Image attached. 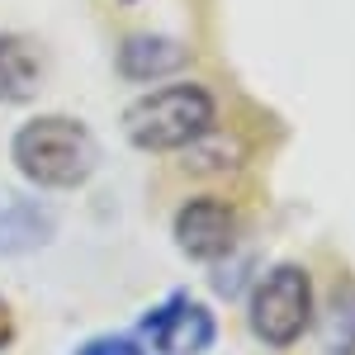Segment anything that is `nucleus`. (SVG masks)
Here are the masks:
<instances>
[{
	"mask_svg": "<svg viewBox=\"0 0 355 355\" xmlns=\"http://www.w3.org/2000/svg\"><path fill=\"white\" fill-rule=\"evenodd\" d=\"M10 157L19 166V175H28L43 190H76L95 175L100 147L81 119L71 114H38L10 142Z\"/></svg>",
	"mask_w": 355,
	"mask_h": 355,
	"instance_id": "nucleus-1",
	"label": "nucleus"
},
{
	"mask_svg": "<svg viewBox=\"0 0 355 355\" xmlns=\"http://www.w3.org/2000/svg\"><path fill=\"white\" fill-rule=\"evenodd\" d=\"M214 119H218L214 90L180 81V85H166V90H152V95L133 100L123 110V133L142 152H175V147H190L199 137H209Z\"/></svg>",
	"mask_w": 355,
	"mask_h": 355,
	"instance_id": "nucleus-2",
	"label": "nucleus"
},
{
	"mask_svg": "<svg viewBox=\"0 0 355 355\" xmlns=\"http://www.w3.org/2000/svg\"><path fill=\"white\" fill-rule=\"evenodd\" d=\"M313 327V279L303 266H275L251 294V331L266 346H294Z\"/></svg>",
	"mask_w": 355,
	"mask_h": 355,
	"instance_id": "nucleus-3",
	"label": "nucleus"
},
{
	"mask_svg": "<svg viewBox=\"0 0 355 355\" xmlns=\"http://www.w3.org/2000/svg\"><path fill=\"white\" fill-rule=\"evenodd\" d=\"M137 331L142 341H152L157 355H204L218 341V318L190 294H171L162 308H152L137 322Z\"/></svg>",
	"mask_w": 355,
	"mask_h": 355,
	"instance_id": "nucleus-4",
	"label": "nucleus"
},
{
	"mask_svg": "<svg viewBox=\"0 0 355 355\" xmlns=\"http://www.w3.org/2000/svg\"><path fill=\"white\" fill-rule=\"evenodd\" d=\"M175 242L190 261H218L237 242V214L223 199H190L175 214Z\"/></svg>",
	"mask_w": 355,
	"mask_h": 355,
	"instance_id": "nucleus-5",
	"label": "nucleus"
},
{
	"mask_svg": "<svg viewBox=\"0 0 355 355\" xmlns=\"http://www.w3.org/2000/svg\"><path fill=\"white\" fill-rule=\"evenodd\" d=\"M43 85V48L28 33H0V105H24Z\"/></svg>",
	"mask_w": 355,
	"mask_h": 355,
	"instance_id": "nucleus-6",
	"label": "nucleus"
},
{
	"mask_svg": "<svg viewBox=\"0 0 355 355\" xmlns=\"http://www.w3.org/2000/svg\"><path fill=\"white\" fill-rule=\"evenodd\" d=\"M185 62H190L185 43L162 38V33H133L119 48V76H128V81H157V76H171Z\"/></svg>",
	"mask_w": 355,
	"mask_h": 355,
	"instance_id": "nucleus-7",
	"label": "nucleus"
},
{
	"mask_svg": "<svg viewBox=\"0 0 355 355\" xmlns=\"http://www.w3.org/2000/svg\"><path fill=\"white\" fill-rule=\"evenodd\" d=\"M53 237V218L38 209V204H15V209H0V256H24L38 251Z\"/></svg>",
	"mask_w": 355,
	"mask_h": 355,
	"instance_id": "nucleus-8",
	"label": "nucleus"
},
{
	"mask_svg": "<svg viewBox=\"0 0 355 355\" xmlns=\"http://www.w3.org/2000/svg\"><path fill=\"white\" fill-rule=\"evenodd\" d=\"M322 341H327V355H355V284H341L331 294Z\"/></svg>",
	"mask_w": 355,
	"mask_h": 355,
	"instance_id": "nucleus-9",
	"label": "nucleus"
},
{
	"mask_svg": "<svg viewBox=\"0 0 355 355\" xmlns=\"http://www.w3.org/2000/svg\"><path fill=\"white\" fill-rule=\"evenodd\" d=\"M227 147H237L232 137H223V133H214V137H199V142H190L185 152V162H190V171H209V175H218V171H232L237 166V157L242 152H227Z\"/></svg>",
	"mask_w": 355,
	"mask_h": 355,
	"instance_id": "nucleus-10",
	"label": "nucleus"
},
{
	"mask_svg": "<svg viewBox=\"0 0 355 355\" xmlns=\"http://www.w3.org/2000/svg\"><path fill=\"white\" fill-rule=\"evenodd\" d=\"M76 355H147V351H142L137 336H95V341H85Z\"/></svg>",
	"mask_w": 355,
	"mask_h": 355,
	"instance_id": "nucleus-11",
	"label": "nucleus"
},
{
	"mask_svg": "<svg viewBox=\"0 0 355 355\" xmlns=\"http://www.w3.org/2000/svg\"><path fill=\"white\" fill-rule=\"evenodd\" d=\"M10 336H15V318H10V308L0 303V351L10 346Z\"/></svg>",
	"mask_w": 355,
	"mask_h": 355,
	"instance_id": "nucleus-12",
	"label": "nucleus"
}]
</instances>
